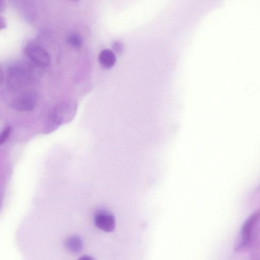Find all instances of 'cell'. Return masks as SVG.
Wrapping results in <instances>:
<instances>
[{
	"instance_id": "cell-1",
	"label": "cell",
	"mask_w": 260,
	"mask_h": 260,
	"mask_svg": "<svg viewBox=\"0 0 260 260\" xmlns=\"http://www.w3.org/2000/svg\"><path fill=\"white\" fill-rule=\"evenodd\" d=\"M77 105L72 101L63 102L55 106L48 116V132L54 131L60 125L68 122L75 116Z\"/></svg>"
},
{
	"instance_id": "cell-2",
	"label": "cell",
	"mask_w": 260,
	"mask_h": 260,
	"mask_svg": "<svg viewBox=\"0 0 260 260\" xmlns=\"http://www.w3.org/2000/svg\"><path fill=\"white\" fill-rule=\"evenodd\" d=\"M29 69L21 63H15L9 67L7 70V86L12 91H19L27 84L31 80Z\"/></svg>"
},
{
	"instance_id": "cell-3",
	"label": "cell",
	"mask_w": 260,
	"mask_h": 260,
	"mask_svg": "<svg viewBox=\"0 0 260 260\" xmlns=\"http://www.w3.org/2000/svg\"><path fill=\"white\" fill-rule=\"evenodd\" d=\"M38 94L34 91L25 92L13 99L10 103L11 107L19 111H30L36 104Z\"/></svg>"
},
{
	"instance_id": "cell-4",
	"label": "cell",
	"mask_w": 260,
	"mask_h": 260,
	"mask_svg": "<svg viewBox=\"0 0 260 260\" xmlns=\"http://www.w3.org/2000/svg\"><path fill=\"white\" fill-rule=\"evenodd\" d=\"M25 55L34 62L40 67H47L50 62V57L48 52L41 46L31 43L24 48Z\"/></svg>"
},
{
	"instance_id": "cell-5",
	"label": "cell",
	"mask_w": 260,
	"mask_h": 260,
	"mask_svg": "<svg viewBox=\"0 0 260 260\" xmlns=\"http://www.w3.org/2000/svg\"><path fill=\"white\" fill-rule=\"evenodd\" d=\"M94 222L96 227L104 232H111L115 228L114 216L106 210H99L95 212Z\"/></svg>"
},
{
	"instance_id": "cell-6",
	"label": "cell",
	"mask_w": 260,
	"mask_h": 260,
	"mask_svg": "<svg viewBox=\"0 0 260 260\" xmlns=\"http://www.w3.org/2000/svg\"><path fill=\"white\" fill-rule=\"evenodd\" d=\"M258 217L257 213L251 215L244 223L241 233L240 241L236 247L239 250L247 246L250 242L252 233Z\"/></svg>"
},
{
	"instance_id": "cell-7",
	"label": "cell",
	"mask_w": 260,
	"mask_h": 260,
	"mask_svg": "<svg viewBox=\"0 0 260 260\" xmlns=\"http://www.w3.org/2000/svg\"><path fill=\"white\" fill-rule=\"evenodd\" d=\"M99 61L103 67L107 69H110L115 64L116 56L112 50L104 49L99 55Z\"/></svg>"
},
{
	"instance_id": "cell-8",
	"label": "cell",
	"mask_w": 260,
	"mask_h": 260,
	"mask_svg": "<svg viewBox=\"0 0 260 260\" xmlns=\"http://www.w3.org/2000/svg\"><path fill=\"white\" fill-rule=\"evenodd\" d=\"M66 249L73 253H78L82 249L81 239L77 236H72L66 239L64 243Z\"/></svg>"
},
{
	"instance_id": "cell-9",
	"label": "cell",
	"mask_w": 260,
	"mask_h": 260,
	"mask_svg": "<svg viewBox=\"0 0 260 260\" xmlns=\"http://www.w3.org/2000/svg\"><path fill=\"white\" fill-rule=\"evenodd\" d=\"M68 44L75 48H80L83 43L82 37L76 32H69L66 37Z\"/></svg>"
},
{
	"instance_id": "cell-10",
	"label": "cell",
	"mask_w": 260,
	"mask_h": 260,
	"mask_svg": "<svg viewBox=\"0 0 260 260\" xmlns=\"http://www.w3.org/2000/svg\"><path fill=\"white\" fill-rule=\"evenodd\" d=\"M10 132L11 127L10 126H8L3 131L0 137V143L1 144L7 140L10 135Z\"/></svg>"
},
{
	"instance_id": "cell-11",
	"label": "cell",
	"mask_w": 260,
	"mask_h": 260,
	"mask_svg": "<svg viewBox=\"0 0 260 260\" xmlns=\"http://www.w3.org/2000/svg\"><path fill=\"white\" fill-rule=\"evenodd\" d=\"M113 50L117 53H120L123 49V45L121 42L115 41L112 44Z\"/></svg>"
},
{
	"instance_id": "cell-12",
	"label": "cell",
	"mask_w": 260,
	"mask_h": 260,
	"mask_svg": "<svg viewBox=\"0 0 260 260\" xmlns=\"http://www.w3.org/2000/svg\"><path fill=\"white\" fill-rule=\"evenodd\" d=\"M78 260H94V259L88 255H83L79 258Z\"/></svg>"
},
{
	"instance_id": "cell-13",
	"label": "cell",
	"mask_w": 260,
	"mask_h": 260,
	"mask_svg": "<svg viewBox=\"0 0 260 260\" xmlns=\"http://www.w3.org/2000/svg\"><path fill=\"white\" fill-rule=\"evenodd\" d=\"M6 8V3L5 1H1L0 2V11L2 12Z\"/></svg>"
},
{
	"instance_id": "cell-14",
	"label": "cell",
	"mask_w": 260,
	"mask_h": 260,
	"mask_svg": "<svg viewBox=\"0 0 260 260\" xmlns=\"http://www.w3.org/2000/svg\"><path fill=\"white\" fill-rule=\"evenodd\" d=\"M1 29H3L6 27V21L2 17L1 18Z\"/></svg>"
}]
</instances>
